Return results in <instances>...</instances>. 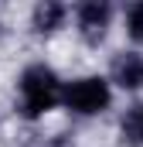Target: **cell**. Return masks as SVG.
Wrapping results in <instances>:
<instances>
[{
    "label": "cell",
    "mask_w": 143,
    "mask_h": 147,
    "mask_svg": "<svg viewBox=\"0 0 143 147\" xmlns=\"http://www.w3.org/2000/svg\"><path fill=\"white\" fill-rule=\"evenodd\" d=\"M126 28H130V38H133V41H143V3H133V7H130Z\"/></svg>",
    "instance_id": "7"
},
{
    "label": "cell",
    "mask_w": 143,
    "mask_h": 147,
    "mask_svg": "<svg viewBox=\"0 0 143 147\" xmlns=\"http://www.w3.org/2000/svg\"><path fill=\"white\" fill-rule=\"evenodd\" d=\"M109 82L106 79H99V75H89V79H78V82H68L65 86V96H61V103L75 113H99L109 106Z\"/></svg>",
    "instance_id": "2"
},
{
    "label": "cell",
    "mask_w": 143,
    "mask_h": 147,
    "mask_svg": "<svg viewBox=\"0 0 143 147\" xmlns=\"http://www.w3.org/2000/svg\"><path fill=\"white\" fill-rule=\"evenodd\" d=\"M61 96H65V89H61L58 75L51 72L48 65H31L27 72L21 75V113L27 120L44 116Z\"/></svg>",
    "instance_id": "1"
},
{
    "label": "cell",
    "mask_w": 143,
    "mask_h": 147,
    "mask_svg": "<svg viewBox=\"0 0 143 147\" xmlns=\"http://www.w3.org/2000/svg\"><path fill=\"white\" fill-rule=\"evenodd\" d=\"M123 137L130 144H143V106H133L123 120Z\"/></svg>",
    "instance_id": "6"
},
{
    "label": "cell",
    "mask_w": 143,
    "mask_h": 147,
    "mask_svg": "<svg viewBox=\"0 0 143 147\" xmlns=\"http://www.w3.org/2000/svg\"><path fill=\"white\" fill-rule=\"evenodd\" d=\"M109 3H102V0H89V3H82L78 7V31H82V38L85 41H102V34H106L109 28Z\"/></svg>",
    "instance_id": "3"
},
{
    "label": "cell",
    "mask_w": 143,
    "mask_h": 147,
    "mask_svg": "<svg viewBox=\"0 0 143 147\" xmlns=\"http://www.w3.org/2000/svg\"><path fill=\"white\" fill-rule=\"evenodd\" d=\"M61 21H65V7H61V3L44 0V3H37V7H34V28L41 31V34L61 28Z\"/></svg>",
    "instance_id": "5"
},
{
    "label": "cell",
    "mask_w": 143,
    "mask_h": 147,
    "mask_svg": "<svg viewBox=\"0 0 143 147\" xmlns=\"http://www.w3.org/2000/svg\"><path fill=\"white\" fill-rule=\"evenodd\" d=\"M112 79L123 86V89H140L143 86V55L136 51H126L112 62Z\"/></svg>",
    "instance_id": "4"
}]
</instances>
